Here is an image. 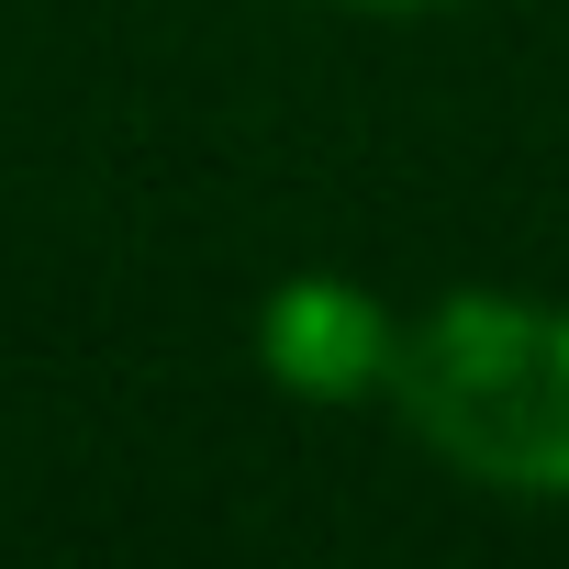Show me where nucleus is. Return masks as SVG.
I'll list each match as a JSON object with an SVG mask.
<instances>
[{
  "label": "nucleus",
  "mask_w": 569,
  "mask_h": 569,
  "mask_svg": "<svg viewBox=\"0 0 569 569\" xmlns=\"http://www.w3.org/2000/svg\"><path fill=\"white\" fill-rule=\"evenodd\" d=\"M380 402L447 480L502 502H569V302L436 291L402 325Z\"/></svg>",
  "instance_id": "obj_1"
},
{
  "label": "nucleus",
  "mask_w": 569,
  "mask_h": 569,
  "mask_svg": "<svg viewBox=\"0 0 569 569\" xmlns=\"http://www.w3.org/2000/svg\"><path fill=\"white\" fill-rule=\"evenodd\" d=\"M391 347H402V325L380 313V291H358L336 268H302L257 302V369L291 402H380Z\"/></svg>",
  "instance_id": "obj_2"
},
{
  "label": "nucleus",
  "mask_w": 569,
  "mask_h": 569,
  "mask_svg": "<svg viewBox=\"0 0 569 569\" xmlns=\"http://www.w3.org/2000/svg\"><path fill=\"white\" fill-rule=\"evenodd\" d=\"M347 12H447V0H347Z\"/></svg>",
  "instance_id": "obj_3"
}]
</instances>
